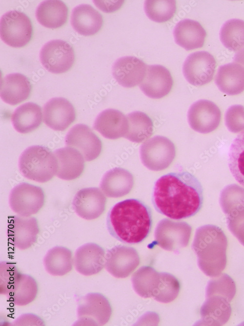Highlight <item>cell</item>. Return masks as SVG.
<instances>
[{"mask_svg":"<svg viewBox=\"0 0 244 326\" xmlns=\"http://www.w3.org/2000/svg\"><path fill=\"white\" fill-rule=\"evenodd\" d=\"M152 199L159 213L174 219L186 218L202 208L203 188L199 180L188 172L170 173L157 180Z\"/></svg>","mask_w":244,"mask_h":326,"instance_id":"6da1fadb","label":"cell"},{"mask_svg":"<svg viewBox=\"0 0 244 326\" xmlns=\"http://www.w3.org/2000/svg\"><path fill=\"white\" fill-rule=\"evenodd\" d=\"M107 227L110 235L127 244H137L148 236L152 225L151 209L140 200L128 199L109 211Z\"/></svg>","mask_w":244,"mask_h":326,"instance_id":"7a4b0ae2","label":"cell"},{"mask_svg":"<svg viewBox=\"0 0 244 326\" xmlns=\"http://www.w3.org/2000/svg\"><path fill=\"white\" fill-rule=\"evenodd\" d=\"M227 239L219 227L205 225L196 230L192 248L199 268L206 276L221 274L226 265Z\"/></svg>","mask_w":244,"mask_h":326,"instance_id":"3957f363","label":"cell"},{"mask_svg":"<svg viewBox=\"0 0 244 326\" xmlns=\"http://www.w3.org/2000/svg\"><path fill=\"white\" fill-rule=\"evenodd\" d=\"M20 173L25 178L44 183L56 174L57 160L54 153L42 146H32L25 149L19 160Z\"/></svg>","mask_w":244,"mask_h":326,"instance_id":"277c9868","label":"cell"},{"mask_svg":"<svg viewBox=\"0 0 244 326\" xmlns=\"http://www.w3.org/2000/svg\"><path fill=\"white\" fill-rule=\"evenodd\" d=\"M32 32L30 19L22 12L10 10L0 18V38L11 46L21 47L25 45L30 41Z\"/></svg>","mask_w":244,"mask_h":326,"instance_id":"5b68a950","label":"cell"},{"mask_svg":"<svg viewBox=\"0 0 244 326\" xmlns=\"http://www.w3.org/2000/svg\"><path fill=\"white\" fill-rule=\"evenodd\" d=\"M176 149L174 143L166 137L156 135L141 146L140 157L150 170L160 171L168 168L174 160Z\"/></svg>","mask_w":244,"mask_h":326,"instance_id":"8992f818","label":"cell"},{"mask_svg":"<svg viewBox=\"0 0 244 326\" xmlns=\"http://www.w3.org/2000/svg\"><path fill=\"white\" fill-rule=\"evenodd\" d=\"M76 325L102 326L111 317L112 309L108 300L99 293H90L78 300Z\"/></svg>","mask_w":244,"mask_h":326,"instance_id":"52a82bcc","label":"cell"},{"mask_svg":"<svg viewBox=\"0 0 244 326\" xmlns=\"http://www.w3.org/2000/svg\"><path fill=\"white\" fill-rule=\"evenodd\" d=\"M192 227L184 221L164 218L158 223L154 236L157 244L162 249L176 252L188 244Z\"/></svg>","mask_w":244,"mask_h":326,"instance_id":"ba28073f","label":"cell"},{"mask_svg":"<svg viewBox=\"0 0 244 326\" xmlns=\"http://www.w3.org/2000/svg\"><path fill=\"white\" fill-rule=\"evenodd\" d=\"M44 198L43 191L41 187L23 182L11 190L9 202L15 213L21 216L30 217L42 207Z\"/></svg>","mask_w":244,"mask_h":326,"instance_id":"9c48e42d","label":"cell"},{"mask_svg":"<svg viewBox=\"0 0 244 326\" xmlns=\"http://www.w3.org/2000/svg\"><path fill=\"white\" fill-rule=\"evenodd\" d=\"M40 59L47 71L59 74L68 71L72 67L75 61V53L72 46L66 42L54 40L42 46Z\"/></svg>","mask_w":244,"mask_h":326,"instance_id":"30bf717a","label":"cell"},{"mask_svg":"<svg viewBox=\"0 0 244 326\" xmlns=\"http://www.w3.org/2000/svg\"><path fill=\"white\" fill-rule=\"evenodd\" d=\"M216 65L214 57L209 52H195L189 55L184 62L183 74L190 84L203 86L212 80Z\"/></svg>","mask_w":244,"mask_h":326,"instance_id":"8fae6325","label":"cell"},{"mask_svg":"<svg viewBox=\"0 0 244 326\" xmlns=\"http://www.w3.org/2000/svg\"><path fill=\"white\" fill-rule=\"evenodd\" d=\"M221 118V112L218 107L213 102L205 99L194 102L187 113L190 127L201 133H208L215 130Z\"/></svg>","mask_w":244,"mask_h":326,"instance_id":"7c38bea8","label":"cell"},{"mask_svg":"<svg viewBox=\"0 0 244 326\" xmlns=\"http://www.w3.org/2000/svg\"><path fill=\"white\" fill-rule=\"evenodd\" d=\"M140 262L138 253L133 247L117 245L109 249L105 258V268L113 277H128Z\"/></svg>","mask_w":244,"mask_h":326,"instance_id":"4fadbf2b","label":"cell"},{"mask_svg":"<svg viewBox=\"0 0 244 326\" xmlns=\"http://www.w3.org/2000/svg\"><path fill=\"white\" fill-rule=\"evenodd\" d=\"M66 146L77 149L85 161H91L100 154L102 144L99 138L87 125L79 124L73 126L67 133Z\"/></svg>","mask_w":244,"mask_h":326,"instance_id":"5bb4252c","label":"cell"},{"mask_svg":"<svg viewBox=\"0 0 244 326\" xmlns=\"http://www.w3.org/2000/svg\"><path fill=\"white\" fill-rule=\"evenodd\" d=\"M233 299L216 293H206L205 301L200 309L199 325L222 326L227 322L231 314L230 303Z\"/></svg>","mask_w":244,"mask_h":326,"instance_id":"9a60e30c","label":"cell"},{"mask_svg":"<svg viewBox=\"0 0 244 326\" xmlns=\"http://www.w3.org/2000/svg\"><path fill=\"white\" fill-rule=\"evenodd\" d=\"M40 229L37 219L33 217L14 216L8 222L7 235L16 248L28 249L37 241Z\"/></svg>","mask_w":244,"mask_h":326,"instance_id":"2e32d148","label":"cell"},{"mask_svg":"<svg viewBox=\"0 0 244 326\" xmlns=\"http://www.w3.org/2000/svg\"><path fill=\"white\" fill-rule=\"evenodd\" d=\"M106 198L98 188L90 187L79 190L72 204L77 215L82 218L92 220L98 218L105 209Z\"/></svg>","mask_w":244,"mask_h":326,"instance_id":"e0dca14e","label":"cell"},{"mask_svg":"<svg viewBox=\"0 0 244 326\" xmlns=\"http://www.w3.org/2000/svg\"><path fill=\"white\" fill-rule=\"evenodd\" d=\"M43 117L50 128L63 131L74 121L76 112L72 104L65 98H53L43 106Z\"/></svg>","mask_w":244,"mask_h":326,"instance_id":"ac0fdd59","label":"cell"},{"mask_svg":"<svg viewBox=\"0 0 244 326\" xmlns=\"http://www.w3.org/2000/svg\"><path fill=\"white\" fill-rule=\"evenodd\" d=\"M146 69L147 65L142 60L134 56H124L114 63L112 73L121 86L132 87L142 82Z\"/></svg>","mask_w":244,"mask_h":326,"instance_id":"d6986e66","label":"cell"},{"mask_svg":"<svg viewBox=\"0 0 244 326\" xmlns=\"http://www.w3.org/2000/svg\"><path fill=\"white\" fill-rule=\"evenodd\" d=\"M173 84L169 71L162 65H154L147 66L146 74L140 88L149 98L160 99L170 92Z\"/></svg>","mask_w":244,"mask_h":326,"instance_id":"ffe728a7","label":"cell"},{"mask_svg":"<svg viewBox=\"0 0 244 326\" xmlns=\"http://www.w3.org/2000/svg\"><path fill=\"white\" fill-rule=\"evenodd\" d=\"M105 252L95 243H87L79 247L75 252L74 264L76 271L88 276L97 274L105 265Z\"/></svg>","mask_w":244,"mask_h":326,"instance_id":"44dd1931","label":"cell"},{"mask_svg":"<svg viewBox=\"0 0 244 326\" xmlns=\"http://www.w3.org/2000/svg\"><path fill=\"white\" fill-rule=\"evenodd\" d=\"M93 128L105 138L117 139L124 137L128 130V124L127 117L121 111L109 109L98 115Z\"/></svg>","mask_w":244,"mask_h":326,"instance_id":"7402d4cb","label":"cell"},{"mask_svg":"<svg viewBox=\"0 0 244 326\" xmlns=\"http://www.w3.org/2000/svg\"><path fill=\"white\" fill-rule=\"evenodd\" d=\"M58 163L56 175L65 180H71L79 177L84 168V159L76 149L68 147L54 152Z\"/></svg>","mask_w":244,"mask_h":326,"instance_id":"603a6c76","label":"cell"},{"mask_svg":"<svg viewBox=\"0 0 244 326\" xmlns=\"http://www.w3.org/2000/svg\"><path fill=\"white\" fill-rule=\"evenodd\" d=\"M132 174L124 169L117 167L107 172L103 176L100 188L109 197H120L130 192L134 186Z\"/></svg>","mask_w":244,"mask_h":326,"instance_id":"cb8c5ba5","label":"cell"},{"mask_svg":"<svg viewBox=\"0 0 244 326\" xmlns=\"http://www.w3.org/2000/svg\"><path fill=\"white\" fill-rule=\"evenodd\" d=\"M71 24L79 34L90 36L101 29L103 24V18L101 13L91 5L81 4L73 9Z\"/></svg>","mask_w":244,"mask_h":326,"instance_id":"d4e9b609","label":"cell"},{"mask_svg":"<svg viewBox=\"0 0 244 326\" xmlns=\"http://www.w3.org/2000/svg\"><path fill=\"white\" fill-rule=\"evenodd\" d=\"M173 36L177 44L189 50L203 46L206 33L198 22L187 19L176 24Z\"/></svg>","mask_w":244,"mask_h":326,"instance_id":"484cf974","label":"cell"},{"mask_svg":"<svg viewBox=\"0 0 244 326\" xmlns=\"http://www.w3.org/2000/svg\"><path fill=\"white\" fill-rule=\"evenodd\" d=\"M28 79L20 73L7 75L1 81L0 96L5 103L16 105L27 99L31 92Z\"/></svg>","mask_w":244,"mask_h":326,"instance_id":"4316f807","label":"cell"},{"mask_svg":"<svg viewBox=\"0 0 244 326\" xmlns=\"http://www.w3.org/2000/svg\"><path fill=\"white\" fill-rule=\"evenodd\" d=\"M215 83L222 92L234 95L244 90V67L236 63L220 66L215 77Z\"/></svg>","mask_w":244,"mask_h":326,"instance_id":"83f0119b","label":"cell"},{"mask_svg":"<svg viewBox=\"0 0 244 326\" xmlns=\"http://www.w3.org/2000/svg\"><path fill=\"white\" fill-rule=\"evenodd\" d=\"M68 9L66 4L60 0H46L41 2L36 10V17L42 25L50 28H57L67 21Z\"/></svg>","mask_w":244,"mask_h":326,"instance_id":"f1b7e54d","label":"cell"},{"mask_svg":"<svg viewBox=\"0 0 244 326\" xmlns=\"http://www.w3.org/2000/svg\"><path fill=\"white\" fill-rule=\"evenodd\" d=\"M41 107L33 102L23 104L16 108L11 116V122L16 131L26 133L36 130L41 124Z\"/></svg>","mask_w":244,"mask_h":326,"instance_id":"f546056e","label":"cell"},{"mask_svg":"<svg viewBox=\"0 0 244 326\" xmlns=\"http://www.w3.org/2000/svg\"><path fill=\"white\" fill-rule=\"evenodd\" d=\"M72 253L68 248L55 246L46 253L43 259L45 270L54 276H62L71 271L73 260Z\"/></svg>","mask_w":244,"mask_h":326,"instance_id":"4dcf8cb0","label":"cell"},{"mask_svg":"<svg viewBox=\"0 0 244 326\" xmlns=\"http://www.w3.org/2000/svg\"><path fill=\"white\" fill-rule=\"evenodd\" d=\"M133 288L140 296L153 298L161 282L160 272L150 266H143L137 270L131 278Z\"/></svg>","mask_w":244,"mask_h":326,"instance_id":"1f68e13d","label":"cell"},{"mask_svg":"<svg viewBox=\"0 0 244 326\" xmlns=\"http://www.w3.org/2000/svg\"><path fill=\"white\" fill-rule=\"evenodd\" d=\"M128 128L124 138L135 143H141L148 139L153 134V124L145 113L136 111L126 116Z\"/></svg>","mask_w":244,"mask_h":326,"instance_id":"d6a6232c","label":"cell"},{"mask_svg":"<svg viewBox=\"0 0 244 326\" xmlns=\"http://www.w3.org/2000/svg\"><path fill=\"white\" fill-rule=\"evenodd\" d=\"M38 291L35 280L31 276L20 273L13 289L6 296L8 301L15 305L23 306L36 299Z\"/></svg>","mask_w":244,"mask_h":326,"instance_id":"836d02e7","label":"cell"},{"mask_svg":"<svg viewBox=\"0 0 244 326\" xmlns=\"http://www.w3.org/2000/svg\"><path fill=\"white\" fill-rule=\"evenodd\" d=\"M220 40L229 50L236 51L244 48V21L230 19L222 25L220 32Z\"/></svg>","mask_w":244,"mask_h":326,"instance_id":"e575fe53","label":"cell"},{"mask_svg":"<svg viewBox=\"0 0 244 326\" xmlns=\"http://www.w3.org/2000/svg\"><path fill=\"white\" fill-rule=\"evenodd\" d=\"M228 165L233 176L244 187V130L235 138L230 146Z\"/></svg>","mask_w":244,"mask_h":326,"instance_id":"d590c367","label":"cell"},{"mask_svg":"<svg viewBox=\"0 0 244 326\" xmlns=\"http://www.w3.org/2000/svg\"><path fill=\"white\" fill-rule=\"evenodd\" d=\"M144 10L146 16L152 21L162 22L171 19L176 11V1L145 0Z\"/></svg>","mask_w":244,"mask_h":326,"instance_id":"8d00e7d4","label":"cell"},{"mask_svg":"<svg viewBox=\"0 0 244 326\" xmlns=\"http://www.w3.org/2000/svg\"><path fill=\"white\" fill-rule=\"evenodd\" d=\"M161 282L153 297L156 301L162 303H169L178 296L180 283L173 275L167 272H160Z\"/></svg>","mask_w":244,"mask_h":326,"instance_id":"74e56055","label":"cell"},{"mask_svg":"<svg viewBox=\"0 0 244 326\" xmlns=\"http://www.w3.org/2000/svg\"><path fill=\"white\" fill-rule=\"evenodd\" d=\"M222 209L226 215L232 211L244 207V188L233 184L222 190L220 197Z\"/></svg>","mask_w":244,"mask_h":326,"instance_id":"f35d334b","label":"cell"},{"mask_svg":"<svg viewBox=\"0 0 244 326\" xmlns=\"http://www.w3.org/2000/svg\"><path fill=\"white\" fill-rule=\"evenodd\" d=\"M21 273L15 264L3 261L0 264V292L7 296L12 290Z\"/></svg>","mask_w":244,"mask_h":326,"instance_id":"ab89813d","label":"cell"},{"mask_svg":"<svg viewBox=\"0 0 244 326\" xmlns=\"http://www.w3.org/2000/svg\"><path fill=\"white\" fill-rule=\"evenodd\" d=\"M224 121L230 132L238 133L244 130V107L240 105L230 106L225 112Z\"/></svg>","mask_w":244,"mask_h":326,"instance_id":"60d3db41","label":"cell"},{"mask_svg":"<svg viewBox=\"0 0 244 326\" xmlns=\"http://www.w3.org/2000/svg\"><path fill=\"white\" fill-rule=\"evenodd\" d=\"M226 216L228 228L244 246V207L234 210Z\"/></svg>","mask_w":244,"mask_h":326,"instance_id":"b9f144b4","label":"cell"},{"mask_svg":"<svg viewBox=\"0 0 244 326\" xmlns=\"http://www.w3.org/2000/svg\"><path fill=\"white\" fill-rule=\"evenodd\" d=\"M93 2L97 7L102 11L111 12L119 9L123 1L94 0Z\"/></svg>","mask_w":244,"mask_h":326,"instance_id":"7bdbcfd3","label":"cell"},{"mask_svg":"<svg viewBox=\"0 0 244 326\" xmlns=\"http://www.w3.org/2000/svg\"><path fill=\"white\" fill-rule=\"evenodd\" d=\"M233 62L244 67V48L237 52L234 56Z\"/></svg>","mask_w":244,"mask_h":326,"instance_id":"ee69618b","label":"cell"}]
</instances>
